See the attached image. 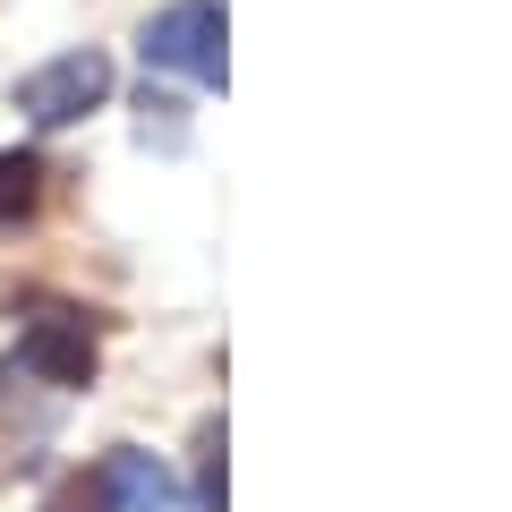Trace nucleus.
Masks as SVG:
<instances>
[{"label":"nucleus","mask_w":512,"mask_h":512,"mask_svg":"<svg viewBox=\"0 0 512 512\" xmlns=\"http://www.w3.org/2000/svg\"><path fill=\"white\" fill-rule=\"evenodd\" d=\"M146 60L171 77L222 86V0H171L163 18H146Z\"/></svg>","instance_id":"obj_1"},{"label":"nucleus","mask_w":512,"mask_h":512,"mask_svg":"<svg viewBox=\"0 0 512 512\" xmlns=\"http://www.w3.org/2000/svg\"><path fill=\"white\" fill-rule=\"evenodd\" d=\"M103 94H111V60H103V52H60V60H43L35 77H18V111H26L35 128L86 120Z\"/></svg>","instance_id":"obj_2"},{"label":"nucleus","mask_w":512,"mask_h":512,"mask_svg":"<svg viewBox=\"0 0 512 512\" xmlns=\"http://www.w3.org/2000/svg\"><path fill=\"white\" fill-rule=\"evenodd\" d=\"M52 427H60V393L35 376V367L0 359V478H18L26 461L52 444Z\"/></svg>","instance_id":"obj_3"},{"label":"nucleus","mask_w":512,"mask_h":512,"mask_svg":"<svg viewBox=\"0 0 512 512\" xmlns=\"http://www.w3.org/2000/svg\"><path fill=\"white\" fill-rule=\"evenodd\" d=\"M18 367H35L52 393H77V384H94V325L77 308H43L35 325L18 333Z\"/></svg>","instance_id":"obj_4"},{"label":"nucleus","mask_w":512,"mask_h":512,"mask_svg":"<svg viewBox=\"0 0 512 512\" xmlns=\"http://www.w3.org/2000/svg\"><path fill=\"white\" fill-rule=\"evenodd\" d=\"M103 478H111V504L120 512H205L197 495H180V478H171L154 453H120Z\"/></svg>","instance_id":"obj_5"},{"label":"nucleus","mask_w":512,"mask_h":512,"mask_svg":"<svg viewBox=\"0 0 512 512\" xmlns=\"http://www.w3.org/2000/svg\"><path fill=\"white\" fill-rule=\"evenodd\" d=\"M43 154H0V222H26L43 205Z\"/></svg>","instance_id":"obj_6"},{"label":"nucleus","mask_w":512,"mask_h":512,"mask_svg":"<svg viewBox=\"0 0 512 512\" xmlns=\"http://www.w3.org/2000/svg\"><path fill=\"white\" fill-rule=\"evenodd\" d=\"M43 512H120V504H111V478L103 470H77V478H60V487H52V504H43Z\"/></svg>","instance_id":"obj_7"},{"label":"nucleus","mask_w":512,"mask_h":512,"mask_svg":"<svg viewBox=\"0 0 512 512\" xmlns=\"http://www.w3.org/2000/svg\"><path fill=\"white\" fill-rule=\"evenodd\" d=\"M197 504L222 512V427H205V436H197Z\"/></svg>","instance_id":"obj_8"}]
</instances>
